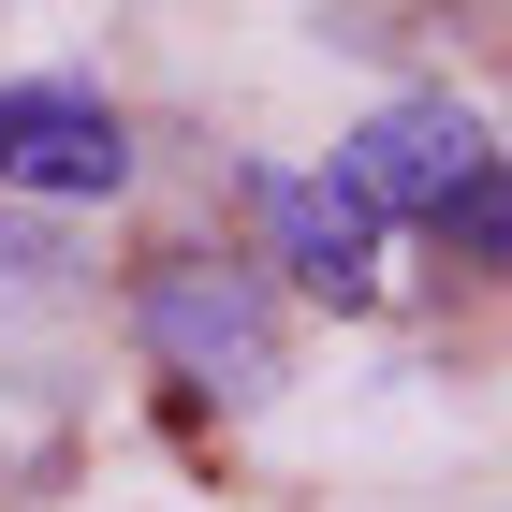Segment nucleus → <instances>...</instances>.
<instances>
[{
    "label": "nucleus",
    "instance_id": "obj_3",
    "mask_svg": "<svg viewBox=\"0 0 512 512\" xmlns=\"http://www.w3.org/2000/svg\"><path fill=\"white\" fill-rule=\"evenodd\" d=\"M0 191H30V205H118L132 191L118 103H88V88H59V74L0 88Z\"/></svg>",
    "mask_w": 512,
    "mask_h": 512
},
{
    "label": "nucleus",
    "instance_id": "obj_1",
    "mask_svg": "<svg viewBox=\"0 0 512 512\" xmlns=\"http://www.w3.org/2000/svg\"><path fill=\"white\" fill-rule=\"evenodd\" d=\"M132 337L161 352V381L220 395V410L278 395V366H293V337H278V293H264L249 264H205V249L147 264V293H132Z\"/></svg>",
    "mask_w": 512,
    "mask_h": 512
},
{
    "label": "nucleus",
    "instance_id": "obj_6",
    "mask_svg": "<svg viewBox=\"0 0 512 512\" xmlns=\"http://www.w3.org/2000/svg\"><path fill=\"white\" fill-rule=\"evenodd\" d=\"M59 278H74V249L44 235V220H0V308L15 293H59Z\"/></svg>",
    "mask_w": 512,
    "mask_h": 512
},
{
    "label": "nucleus",
    "instance_id": "obj_2",
    "mask_svg": "<svg viewBox=\"0 0 512 512\" xmlns=\"http://www.w3.org/2000/svg\"><path fill=\"white\" fill-rule=\"evenodd\" d=\"M483 161H498V132H483L454 88H410V103H381V118L337 147V191H352L366 220H439V191L483 176Z\"/></svg>",
    "mask_w": 512,
    "mask_h": 512
},
{
    "label": "nucleus",
    "instance_id": "obj_4",
    "mask_svg": "<svg viewBox=\"0 0 512 512\" xmlns=\"http://www.w3.org/2000/svg\"><path fill=\"white\" fill-rule=\"evenodd\" d=\"M264 249L278 264H293V293H322V308H381V220H366L352 191H337V176H264Z\"/></svg>",
    "mask_w": 512,
    "mask_h": 512
},
{
    "label": "nucleus",
    "instance_id": "obj_5",
    "mask_svg": "<svg viewBox=\"0 0 512 512\" xmlns=\"http://www.w3.org/2000/svg\"><path fill=\"white\" fill-rule=\"evenodd\" d=\"M439 249H454V264H498V249H512V176H498V161L439 191Z\"/></svg>",
    "mask_w": 512,
    "mask_h": 512
}]
</instances>
